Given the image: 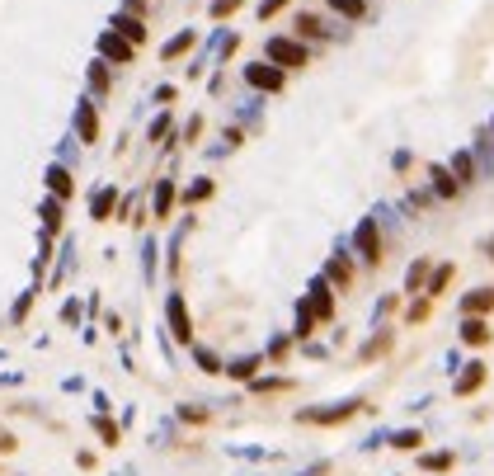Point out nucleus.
<instances>
[{
    "mask_svg": "<svg viewBox=\"0 0 494 476\" xmlns=\"http://www.w3.org/2000/svg\"><path fill=\"white\" fill-rule=\"evenodd\" d=\"M99 57H108V62H132V43H127L123 33H99Z\"/></svg>",
    "mask_w": 494,
    "mask_h": 476,
    "instance_id": "1",
    "label": "nucleus"
},
{
    "mask_svg": "<svg viewBox=\"0 0 494 476\" xmlns=\"http://www.w3.org/2000/svg\"><path fill=\"white\" fill-rule=\"evenodd\" d=\"M268 57L282 62V66H301V62H306V52L297 48V43H287V38H273V43H268Z\"/></svg>",
    "mask_w": 494,
    "mask_h": 476,
    "instance_id": "2",
    "label": "nucleus"
},
{
    "mask_svg": "<svg viewBox=\"0 0 494 476\" xmlns=\"http://www.w3.org/2000/svg\"><path fill=\"white\" fill-rule=\"evenodd\" d=\"M76 132L85 137V142H94V137H99V113H94L90 99H85V104L76 109Z\"/></svg>",
    "mask_w": 494,
    "mask_h": 476,
    "instance_id": "3",
    "label": "nucleus"
},
{
    "mask_svg": "<svg viewBox=\"0 0 494 476\" xmlns=\"http://www.w3.org/2000/svg\"><path fill=\"white\" fill-rule=\"evenodd\" d=\"M245 80H249V85H259V90H278V85H282V71H278V66H249Z\"/></svg>",
    "mask_w": 494,
    "mask_h": 476,
    "instance_id": "4",
    "label": "nucleus"
},
{
    "mask_svg": "<svg viewBox=\"0 0 494 476\" xmlns=\"http://www.w3.org/2000/svg\"><path fill=\"white\" fill-rule=\"evenodd\" d=\"M170 326L179 340H188L193 335V326H188V311H184V297H170Z\"/></svg>",
    "mask_w": 494,
    "mask_h": 476,
    "instance_id": "5",
    "label": "nucleus"
},
{
    "mask_svg": "<svg viewBox=\"0 0 494 476\" xmlns=\"http://www.w3.org/2000/svg\"><path fill=\"white\" fill-rule=\"evenodd\" d=\"M47 189H52V198H71V175H66V165H52V170H47Z\"/></svg>",
    "mask_w": 494,
    "mask_h": 476,
    "instance_id": "6",
    "label": "nucleus"
},
{
    "mask_svg": "<svg viewBox=\"0 0 494 476\" xmlns=\"http://www.w3.org/2000/svg\"><path fill=\"white\" fill-rule=\"evenodd\" d=\"M358 250L368 255V259H377V255H382V245H377V226H372V222L358 226Z\"/></svg>",
    "mask_w": 494,
    "mask_h": 476,
    "instance_id": "7",
    "label": "nucleus"
},
{
    "mask_svg": "<svg viewBox=\"0 0 494 476\" xmlns=\"http://www.w3.org/2000/svg\"><path fill=\"white\" fill-rule=\"evenodd\" d=\"M462 340H466V345H490V326L471 316V321L462 326Z\"/></svg>",
    "mask_w": 494,
    "mask_h": 476,
    "instance_id": "8",
    "label": "nucleus"
},
{
    "mask_svg": "<svg viewBox=\"0 0 494 476\" xmlns=\"http://www.w3.org/2000/svg\"><path fill=\"white\" fill-rule=\"evenodd\" d=\"M113 29L123 33L127 43H141V38H146V29H141V19H127V15H118V19H113Z\"/></svg>",
    "mask_w": 494,
    "mask_h": 476,
    "instance_id": "9",
    "label": "nucleus"
},
{
    "mask_svg": "<svg viewBox=\"0 0 494 476\" xmlns=\"http://www.w3.org/2000/svg\"><path fill=\"white\" fill-rule=\"evenodd\" d=\"M462 307L471 311V316H480V311H490V307H494V292H490V288H480V292H471Z\"/></svg>",
    "mask_w": 494,
    "mask_h": 476,
    "instance_id": "10",
    "label": "nucleus"
},
{
    "mask_svg": "<svg viewBox=\"0 0 494 476\" xmlns=\"http://www.w3.org/2000/svg\"><path fill=\"white\" fill-rule=\"evenodd\" d=\"M480 382H485V364H471V368H466V378L457 382V392H462V397H471Z\"/></svg>",
    "mask_w": 494,
    "mask_h": 476,
    "instance_id": "11",
    "label": "nucleus"
},
{
    "mask_svg": "<svg viewBox=\"0 0 494 476\" xmlns=\"http://www.w3.org/2000/svg\"><path fill=\"white\" fill-rule=\"evenodd\" d=\"M170 203H174V184L160 179V189H155V217H170Z\"/></svg>",
    "mask_w": 494,
    "mask_h": 476,
    "instance_id": "12",
    "label": "nucleus"
},
{
    "mask_svg": "<svg viewBox=\"0 0 494 476\" xmlns=\"http://www.w3.org/2000/svg\"><path fill=\"white\" fill-rule=\"evenodd\" d=\"M43 222H47V231L62 226V198H47V203H43Z\"/></svg>",
    "mask_w": 494,
    "mask_h": 476,
    "instance_id": "13",
    "label": "nucleus"
},
{
    "mask_svg": "<svg viewBox=\"0 0 494 476\" xmlns=\"http://www.w3.org/2000/svg\"><path fill=\"white\" fill-rule=\"evenodd\" d=\"M311 307H316V316H330V288L325 283L311 288Z\"/></svg>",
    "mask_w": 494,
    "mask_h": 476,
    "instance_id": "14",
    "label": "nucleus"
},
{
    "mask_svg": "<svg viewBox=\"0 0 494 476\" xmlns=\"http://www.w3.org/2000/svg\"><path fill=\"white\" fill-rule=\"evenodd\" d=\"M188 43H193V33H179V38H170V43H165V57H179V52H188Z\"/></svg>",
    "mask_w": 494,
    "mask_h": 476,
    "instance_id": "15",
    "label": "nucleus"
},
{
    "mask_svg": "<svg viewBox=\"0 0 494 476\" xmlns=\"http://www.w3.org/2000/svg\"><path fill=\"white\" fill-rule=\"evenodd\" d=\"M424 467H429V472H448V467H452V453H429V458H424Z\"/></svg>",
    "mask_w": 494,
    "mask_h": 476,
    "instance_id": "16",
    "label": "nucleus"
},
{
    "mask_svg": "<svg viewBox=\"0 0 494 476\" xmlns=\"http://www.w3.org/2000/svg\"><path fill=\"white\" fill-rule=\"evenodd\" d=\"M94 217H108V207H113V189H104V193H94Z\"/></svg>",
    "mask_w": 494,
    "mask_h": 476,
    "instance_id": "17",
    "label": "nucleus"
},
{
    "mask_svg": "<svg viewBox=\"0 0 494 476\" xmlns=\"http://www.w3.org/2000/svg\"><path fill=\"white\" fill-rule=\"evenodd\" d=\"M90 85L99 90V95L108 90V71H104V62H94V66H90Z\"/></svg>",
    "mask_w": 494,
    "mask_h": 476,
    "instance_id": "18",
    "label": "nucleus"
},
{
    "mask_svg": "<svg viewBox=\"0 0 494 476\" xmlns=\"http://www.w3.org/2000/svg\"><path fill=\"white\" fill-rule=\"evenodd\" d=\"M254 368H259V364H254V359H240V364H231V373H235V378H249Z\"/></svg>",
    "mask_w": 494,
    "mask_h": 476,
    "instance_id": "19",
    "label": "nucleus"
},
{
    "mask_svg": "<svg viewBox=\"0 0 494 476\" xmlns=\"http://www.w3.org/2000/svg\"><path fill=\"white\" fill-rule=\"evenodd\" d=\"M334 10H344V15H363V0H334Z\"/></svg>",
    "mask_w": 494,
    "mask_h": 476,
    "instance_id": "20",
    "label": "nucleus"
},
{
    "mask_svg": "<svg viewBox=\"0 0 494 476\" xmlns=\"http://www.w3.org/2000/svg\"><path fill=\"white\" fill-rule=\"evenodd\" d=\"M207 193H212V184L202 179V184H193V189H188V203H198V198H207Z\"/></svg>",
    "mask_w": 494,
    "mask_h": 476,
    "instance_id": "21",
    "label": "nucleus"
},
{
    "mask_svg": "<svg viewBox=\"0 0 494 476\" xmlns=\"http://www.w3.org/2000/svg\"><path fill=\"white\" fill-rule=\"evenodd\" d=\"M433 179H438V193H457V184H452V179L443 175V170H433Z\"/></svg>",
    "mask_w": 494,
    "mask_h": 476,
    "instance_id": "22",
    "label": "nucleus"
},
{
    "mask_svg": "<svg viewBox=\"0 0 494 476\" xmlns=\"http://www.w3.org/2000/svg\"><path fill=\"white\" fill-rule=\"evenodd\" d=\"M448 278H452V269H438V274H433V292H443V288H448Z\"/></svg>",
    "mask_w": 494,
    "mask_h": 476,
    "instance_id": "23",
    "label": "nucleus"
},
{
    "mask_svg": "<svg viewBox=\"0 0 494 476\" xmlns=\"http://www.w3.org/2000/svg\"><path fill=\"white\" fill-rule=\"evenodd\" d=\"M485 250H490V259H494V240H485Z\"/></svg>",
    "mask_w": 494,
    "mask_h": 476,
    "instance_id": "24",
    "label": "nucleus"
}]
</instances>
